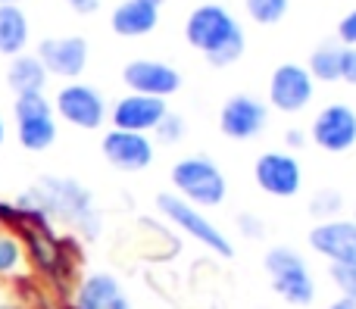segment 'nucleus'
<instances>
[{"instance_id":"obj_1","label":"nucleus","mask_w":356,"mask_h":309,"mask_svg":"<svg viewBox=\"0 0 356 309\" xmlns=\"http://www.w3.org/2000/svg\"><path fill=\"white\" fill-rule=\"evenodd\" d=\"M13 203L25 212V216H38L44 222H63L69 228H75L81 237L94 241L100 235V212L94 206V194L88 187H81L75 178H41L35 187H29L25 194H19Z\"/></svg>"},{"instance_id":"obj_2","label":"nucleus","mask_w":356,"mask_h":309,"mask_svg":"<svg viewBox=\"0 0 356 309\" xmlns=\"http://www.w3.org/2000/svg\"><path fill=\"white\" fill-rule=\"evenodd\" d=\"M184 37L191 47L207 56L209 66H232L244 53V28L232 19V12L219 3H200L184 22Z\"/></svg>"},{"instance_id":"obj_3","label":"nucleus","mask_w":356,"mask_h":309,"mask_svg":"<svg viewBox=\"0 0 356 309\" xmlns=\"http://www.w3.org/2000/svg\"><path fill=\"white\" fill-rule=\"evenodd\" d=\"M172 185L178 197L191 206H219L228 194L225 175L209 156H184L172 166Z\"/></svg>"},{"instance_id":"obj_4","label":"nucleus","mask_w":356,"mask_h":309,"mask_svg":"<svg viewBox=\"0 0 356 309\" xmlns=\"http://www.w3.org/2000/svg\"><path fill=\"white\" fill-rule=\"evenodd\" d=\"M266 272L272 278V287L282 300H288L291 306H309L316 297L313 275L307 269V260L297 253L294 247H272L263 260Z\"/></svg>"},{"instance_id":"obj_5","label":"nucleus","mask_w":356,"mask_h":309,"mask_svg":"<svg viewBox=\"0 0 356 309\" xmlns=\"http://www.w3.org/2000/svg\"><path fill=\"white\" fill-rule=\"evenodd\" d=\"M13 112H16V137L25 150L41 153L56 141L54 106L44 94H19Z\"/></svg>"},{"instance_id":"obj_6","label":"nucleus","mask_w":356,"mask_h":309,"mask_svg":"<svg viewBox=\"0 0 356 309\" xmlns=\"http://www.w3.org/2000/svg\"><path fill=\"white\" fill-rule=\"evenodd\" d=\"M156 206H160V212L169 219V222H175L181 231H188L194 241H200L203 247H209L213 253H219V256H232L234 253V247H232V241H228L225 235H222L219 228H216L213 222H209L207 216H203L197 206H191V203H184L178 194H160L156 197Z\"/></svg>"},{"instance_id":"obj_7","label":"nucleus","mask_w":356,"mask_h":309,"mask_svg":"<svg viewBox=\"0 0 356 309\" xmlns=\"http://www.w3.org/2000/svg\"><path fill=\"white\" fill-rule=\"evenodd\" d=\"M56 112H60L66 122H72L75 128H100L106 116V103L100 97L97 87L81 85V81H72L66 85L60 94H56Z\"/></svg>"},{"instance_id":"obj_8","label":"nucleus","mask_w":356,"mask_h":309,"mask_svg":"<svg viewBox=\"0 0 356 309\" xmlns=\"http://www.w3.org/2000/svg\"><path fill=\"white\" fill-rule=\"evenodd\" d=\"M253 178H257V185L263 187L266 194H272V197H294L303 185L300 162L291 153H278V150L263 153L253 162Z\"/></svg>"},{"instance_id":"obj_9","label":"nucleus","mask_w":356,"mask_h":309,"mask_svg":"<svg viewBox=\"0 0 356 309\" xmlns=\"http://www.w3.org/2000/svg\"><path fill=\"white\" fill-rule=\"evenodd\" d=\"M313 141L328 153H344L356 144V110L347 103H328L313 122Z\"/></svg>"},{"instance_id":"obj_10","label":"nucleus","mask_w":356,"mask_h":309,"mask_svg":"<svg viewBox=\"0 0 356 309\" xmlns=\"http://www.w3.org/2000/svg\"><path fill=\"white\" fill-rule=\"evenodd\" d=\"M122 81L135 94L160 97V100H166L169 94H175L178 87H181L178 69L169 66V62H160V60H131L129 66L122 69Z\"/></svg>"},{"instance_id":"obj_11","label":"nucleus","mask_w":356,"mask_h":309,"mask_svg":"<svg viewBox=\"0 0 356 309\" xmlns=\"http://www.w3.org/2000/svg\"><path fill=\"white\" fill-rule=\"evenodd\" d=\"M38 60L47 69V75L60 78H79L88 66V41L79 35L69 37H44L38 44Z\"/></svg>"},{"instance_id":"obj_12","label":"nucleus","mask_w":356,"mask_h":309,"mask_svg":"<svg viewBox=\"0 0 356 309\" xmlns=\"http://www.w3.org/2000/svg\"><path fill=\"white\" fill-rule=\"evenodd\" d=\"M309 247L328 262L356 266V222L353 219H328L309 231Z\"/></svg>"},{"instance_id":"obj_13","label":"nucleus","mask_w":356,"mask_h":309,"mask_svg":"<svg viewBox=\"0 0 356 309\" xmlns=\"http://www.w3.org/2000/svg\"><path fill=\"white\" fill-rule=\"evenodd\" d=\"M269 122V110L259 103L250 94H234V97L225 100L219 112V128L225 137H234V141H247V137L259 135Z\"/></svg>"},{"instance_id":"obj_14","label":"nucleus","mask_w":356,"mask_h":309,"mask_svg":"<svg viewBox=\"0 0 356 309\" xmlns=\"http://www.w3.org/2000/svg\"><path fill=\"white\" fill-rule=\"evenodd\" d=\"M106 162L122 172H141L154 162V144L147 135H138V131H106L104 141H100Z\"/></svg>"},{"instance_id":"obj_15","label":"nucleus","mask_w":356,"mask_h":309,"mask_svg":"<svg viewBox=\"0 0 356 309\" xmlns=\"http://www.w3.org/2000/svg\"><path fill=\"white\" fill-rule=\"evenodd\" d=\"M269 100L275 110L282 112H297L313 100V78H309L307 66H297V62H282V66L272 72L269 81Z\"/></svg>"},{"instance_id":"obj_16","label":"nucleus","mask_w":356,"mask_h":309,"mask_svg":"<svg viewBox=\"0 0 356 309\" xmlns=\"http://www.w3.org/2000/svg\"><path fill=\"white\" fill-rule=\"evenodd\" d=\"M72 309H131L122 285L110 272H91L75 285Z\"/></svg>"},{"instance_id":"obj_17","label":"nucleus","mask_w":356,"mask_h":309,"mask_svg":"<svg viewBox=\"0 0 356 309\" xmlns=\"http://www.w3.org/2000/svg\"><path fill=\"white\" fill-rule=\"evenodd\" d=\"M166 112H169L166 100L144 97V94H131V97H122L116 106H113V128L138 131V135H144V131L156 128Z\"/></svg>"},{"instance_id":"obj_18","label":"nucleus","mask_w":356,"mask_h":309,"mask_svg":"<svg viewBox=\"0 0 356 309\" xmlns=\"http://www.w3.org/2000/svg\"><path fill=\"white\" fill-rule=\"evenodd\" d=\"M156 22H160V10L150 3H144V0H125V3H119L116 10H113V31L122 37H141V35H150V31L156 28Z\"/></svg>"},{"instance_id":"obj_19","label":"nucleus","mask_w":356,"mask_h":309,"mask_svg":"<svg viewBox=\"0 0 356 309\" xmlns=\"http://www.w3.org/2000/svg\"><path fill=\"white\" fill-rule=\"evenodd\" d=\"M6 85L19 94H44V85H47V69L41 66L38 56L19 53L13 56L10 69H6Z\"/></svg>"},{"instance_id":"obj_20","label":"nucleus","mask_w":356,"mask_h":309,"mask_svg":"<svg viewBox=\"0 0 356 309\" xmlns=\"http://www.w3.org/2000/svg\"><path fill=\"white\" fill-rule=\"evenodd\" d=\"M29 44V19L16 3H0V56H19Z\"/></svg>"},{"instance_id":"obj_21","label":"nucleus","mask_w":356,"mask_h":309,"mask_svg":"<svg viewBox=\"0 0 356 309\" xmlns=\"http://www.w3.org/2000/svg\"><path fill=\"white\" fill-rule=\"evenodd\" d=\"M338 56H341V47L334 41H325L322 47H316L309 53V78L316 81H338Z\"/></svg>"},{"instance_id":"obj_22","label":"nucleus","mask_w":356,"mask_h":309,"mask_svg":"<svg viewBox=\"0 0 356 309\" xmlns=\"http://www.w3.org/2000/svg\"><path fill=\"white\" fill-rule=\"evenodd\" d=\"M288 3L291 0H244L247 16H250L253 22H259V25L282 22L284 12H288Z\"/></svg>"},{"instance_id":"obj_23","label":"nucleus","mask_w":356,"mask_h":309,"mask_svg":"<svg viewBox=\"0 0 356 309\" xmlns=\"http://www.w3.org/2000/svg\"><path fill=\"white\" fill-rule=\"evenodd\" d=\"M25 260V247L13 231H0V275H13L19 272Z\"/></svg>"},{"instance_id":"obj_24","label":"nucleus","mask_w":356,"mask_h":309,"mask_svg":"<svg viewBox=\"0 0 356 309\" xmlns=\"http://www.w3.org/2000/svg\"><path fill=\"white\" fill-rule=\"evenodd\" d=\"M341 206H344V194L341 191H332V187H325V191L313 194V200H309V216L322 219V222H328V219H338Z\"/></svg>"},{"instance_id":"obj_25","label":"nucleus","mask_w":356,"mask_h":309,"mask_svg":"<svg viewBox=\"0 0 356 309\" xmlns=\"http://www.w3.org/2000/svg\"><path fill=\"white\" fill-rule=\"evenodd\" d=\"M328 275H332V281L338 285V291L344 294L347 300H356V266H341V262H332Z\"/></svg>"},{"instance_id":"obj_26","label":"nucleus","mask_w":356,"mask_h":309,"mask_svg":"<svg viewBox=\"0 0 356 309\" xmlns=\"http://www.w3.org/2000/svg\"><path fill=\"white\" fill-rule=\"evenodd\" d=\"M154 131L160 135V141L172 144V141H178V137L184 135V119H181V116H172V112H166V116L160 119V125H156Z\"/></svg>"},{"instance_id":"obj_27","label":"nucleus","mask_w":356,"mask_h":309,"mask_svg":"<svg viewBox=\"0 0 356 309\" xmlns=\"http://www.w3.org/2000/svg\"><path fill=\"white\" fill-rule=\"evenodd\" d=\"M338 78L347 85H356V47H341L338 56Z\"/></svg>"},{"instance_id":"obj_28","label":"nucleus","mask_w":356,"mask_h":309,"mask_svg":"<svg viewBox=\"0 0 356 309\" xmlns=\"http://www.w3.org/2000/svg\"><path fill=\"white\" fill-rule=\"evenodd\" d=\"M238 231L244 237H250V241H259V237L266 235V222L259 216H253V212H241L238 216Z\"/></svg>"},{"instance_id":"obj_29","label":"nucleus","mask_w":356,"mask_h":309,"mask_svg":"<svg viewBox=\"0 0 356 309\" xmlns=\"http://www.w3.org/2000/svg\"><path fill=\"white\" fill-rule=\"evenodd\" d=\"M338 35L344 44H356V10H350L338 25Z\"/></svg>"},{"instance_id":"obj_30","label":"nucleus","mask_w":356,"mask_h":309,"mask_svg":"<svg viewBox=\"0 0 356 309\" xmlns=\"http://www.w3.org/2000/svg\"><path fill=\"white\" fill-rule=\"evenodd\" d=\"M69 6H72L75 12H81V16H88V12H97L100 0H66Z\"/></svg>"},{"instance_id":"obj_31","label":"nucleus","mask_w":356,"mask_h":309,"mask_svg":"<svg viewBox=\"0 0 356 309\" xmlns=\"http://www.w3.org/2000/svg\"><path fill=\"white\" fill-rule=\"evenodd\" d=\"M284 144H288V147H303V144H307V131L303 128H288Z\"/></svg>"},{"instance_id":"obj_32","label":"nucleus","mask_w":356,"mask_h":309,"mask_svg":"<svg viewBox=\"0 0 356 309\" xmlns=\"http://www.w3.org/2000/svg\"><path fill=\"white\" fill-rule=\"evenodd\" d=\"M328 309H356V300H347V297H341V300H334Z\"/></svg>"},{"instance_id":"obj_33","label":"nucleus","mask_w":356,"mask_h":309,"mask_svg":"<svg viewBox=\"0 0 356 309\" xmlns=\"http://www.w3.org/2000/svg\"><path fill=\"white\" fill-rule=\"evenodd\" d=\"M0 309H29V306H22V303H13V300H3V303H0Z\"/></svg>"},{"instance_id":"obj_34","label":"nucleus","mask_w":356,"mask_h":309,"mask_svg":"<svg viewBox=\"0 0 356 309\" xmlns=\"http://www.w3.org/2000/svg\"><path fill=\"white\" fill-rule=\"evenodd\" d=\"M3 141H6V125H3V119H0V147H3Z\"/></svg>"},{"instance_id":"obj_35","label":"nucleus","mask_w":356,"mask_h":309,"mask_svg":"<svg viewBox=\"0 0 356 309\" xmlns=\"http://www.w3.org/2000/svg\"><path fill=\"white\" fill-rule=\"evenodd\" d=\"M144 3H150V6H156V10H160V6L166 3V0H144Z\"/></svg>"},{"instance_id":"obj_36","label":"nucleus","mask_w":356,"mask_h":309,"mask_svg":"<svg viewBox=\"0 0 356 309\" xmlns=\"http://www.w3.org/2000/svg\"><path fill=\"white\" fill-rule=\"evenodd\" d=\"M0 3H13V0H0Z\"/></svg>"},{"instance_id":"obj_37","label":"nucleus","mask_w":356,"mask_h":309,"mask_svg":"<svg viewBox=\"0 0 356 309\" xmlns=\"http://www.w3.org/2000/svg\"><path fill=\"white\" fill-rule=\"evenodd\" d=\"M353 222H356V219H353Z\"/></svg>"}]
</instances>
